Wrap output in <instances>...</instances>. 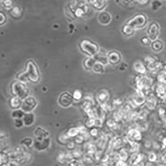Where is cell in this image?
I'll list each match as a JSON object with an SVG mask.
<instances>
[{
    "label": "cell",
    "mask_w": 166,
    "mask_h": 166,
    "mask_svg": "<svg viewBox=\"0 0 166 166\" xmlns=\"http://www.w3.org/2000/svg\"><path fill=\"white\" fill-rule=\"evenodd\" d=\"M17 78L23 81L29 79L31 81L35 83L38 82L40 79V75L37 67L34 63L33 61H29L27 64L26 71L18 75Z\"/></svg>",
    "instance_id": "obj_1"
},
{
    "label": "cell",
    "mask_w": 166,
    "mask_h": 166,
    "mask_svg": "<svg viewBox=\"0 0 166 166\" xmlns=\"http://www.w3.org/2000/svg\"><path fill=\"white\" fill-rule=\"evenodd\" d=\"M11 90L13 94L20 98L26 97L28 94L27 86L24 83L19 81L13 82L11 86Z\"/></svg>",
    "instance_id": "obj_2"
},
{
    "label": "cell",
    "mask_w": 166,
    "mask_h": 166,
    "mask_svg": "<svg viewBox=\"0 0 166 166\" xmlns=\"http://www.w3.org/2000/svg\"><path fill=\"white\" fill-rule=\"evenodd\" d=\"M81 50L86 54L94 55L97 53L99 48L97 44L90 42L89 40H84L80 44Z\"/></svg>",
    "instance_id": "obj_3"
},
{
    "label": "cell",
    "mask_w": 166,
    "mask_h": 166,
    "mask_svg": "<svg viewBox=\"0 0 166 166\" xmlns=\"http://www.w3.org/2000/svg\"><path fill=\"white\" fill-rule=\"evenodd\" d=\"M36 105V102L34 98L28 97L23 101L22 104V109L26 112H30L34 108Z\"/></svg>",
    "instance_id": "obj_4"
},
{
    "label": "cell",
    "mask_w": 166,
    "mask_h": 166,
    "mask_svg": "<svg viewBox=\"0 0 166 166\" xmlns=\"http://www.w3.org/2000/svg\"><path fill=\"white\" fill-rule=\"evenodd\" d=\"M146 17L145 15H137L133 19H131L130 23H128V25L131 26L135 28H139L144 27V26L146 24Z\"/></svg>",
    "instance_id": "obj_5"
},
{
    "label": "cell",
    "mask_w": 166,
    "mask_h": 166,
    "mask_svg": "<svg viewBox=\"0 0 166 166\" xmlns=\"http://www.w3.org/2000/svg\"><path fill=\"white\" fill-rule=\"evenodd\" d=\"M73 97L67 92L62 94L58 100L59 104L64 107H69L73 103Z\"/></svg>",
    "instance_id": "obj_6"
},
{
    "label": "cell",
    "mask_w": 166,
    "mask_h": 166,
    "mask_svg": "<svg viewBox=\"0 0 166 166\" xmlns=\"http://www.w3.org/2000/svg\"><path fill=\"white\" fill-rule=\"evenodd\" d=\"M158 25L156 23H153L149 27L148 30V33L149 38L152 40H155L157 37L158 36L159 34Z\"/></svg>",
    "instance_id": "obj_7"
},
{
    "label": "cell",
    "mask_w": 166,
    "mask_h": 166,
    "mask_svg": "<svg viewBox=\"0 0 166 166\" xmlns=\"http://www.w3.org/2000/svg\"><path fill=\"white\" fill-rule=\"evenodd\" d=\"M109 61L112 64L118 63L121 59L120 55L117 52H111L109 55Z\"/></svg>",
    "instance_id": "obj_8"
},
{
    "label": "cell",
    "mask_w": 166,
    "mask_h": 166,
    "mask_svg": "<svg viewBox=\"0 0 166 166\" xmlns=\"http://www.w3.org/2000/svg\"><path fill=\"white\" fill-rule=\"evenodd\" d=\"M34 121V115L33 113H27L23 117V122L26 126H30Z\"/></svg>",
    "instance_id": "obj_9"
},
{
    "label": "cell",
    "mask_w": 166,
    "mask_h": 166,
    "mask_svg": "<svg viewBox=\"0 0 166 166\" xmlns=\"http://www.w3.org/2000/svg\"><path fill=\"white\" fill-rule=\"evenodd\" d=\"M110 15L107 12H103L102 13H100L99 16L100 22L103 24H108L110 21Z\"/></svg>",
    "instance_id": "obj_10"
},
{
    "label": "cell",
    "mask_w": 166,
    "mask_h": 166,
    "mask_svg": "<svg viewBox=\"0 0 166 166\" xmlns=\"http://www.w3.org/2000/svg\"><path fill=\"white\" fill-rule=\"evenodd\" d=\"M122 32L124 35L130 36L134 33V28L129 25H125L122 28Z\"/></svg>",
    "instance_id": "obj_11"
},
{
    "label": "cell",
    "mask_w": 166,
    "mask_h": 166,
    "mask_svg": "<svg viewBox=\"0 0 166 166\" xmlns=\"http://www.w3.org/2000/svg\"><path fill=\"white\" fill-rule=\"evenodd\" d=\"M22 104L21 99L18 97H15L12 98L11 101V105L12 107L14 108H17L19 107V106Z\"/></svg>",
    "instance_id": "obj_12"
},
{
    "label": "cell",
    "mask_w": 166,
    "mask_h": 166,
    "mask_svg": "<svg viewBox=\"0 0 166 166\" xmlns=\"http://www.w3.org/2000/svg\"><path fill=\"white\" fill-rule=\"evenodd\" d=\"M152 48L153 50H154L156 52H159L162 49L163 45L162 42L159 41V40H157L153 42L152 44Z\"/></svg>",
    "instance_id": "obj_13"
},
{
    "label": "cell",
    "mask_w": 166,
    "mask_h": 166,
    "mask_svg": "<svg viewBox=\"0 0 166 166\" xmlns=\"http://www.w3.org/2000/svg\"><path fill=\"white\" fill-rule=\"evenodd\" d=\"M95 64V63L94 60L92 59V58H87L84 62V65L86 69H87L93 68Z\"/></svg>",
    "instance_id": "obj_14"
},
{
    "label": "cell",
    "mask_w": 166,
    "mask_h": 166,
    "mask_svg": "<svg viewBox=\"0 0 166 166\" xmlns=\"http://www.w3.org/2000/svg\"><path fill=\"white\" fill-rule=\"evenodd\" d=\"M92 3L93 5V6L97 8L98 9H101L103 7H105V1H92Z\"/></svg>",
    "instance_id": "obj_15"
},
{
    "label": "cell",
    "mask_w": 166,
    "mask_h": 166,
    "mask_svg": "<svg viewBox=\"0 0 166 166\" xmlns=\"http://www.w3.org/2000/svg\"><path fill=\"white\" fill-rule=\"evenodd\" d=\"M24 113L23 111L20 110H15L13 111V113H12V116L14 118L17 119H21L22 117H24Z\"/></svg>",
    "instance_id": "obj_16"
},
{
    "label": "cell",
    "mask_w": 166,
    "mask_h": 166,
    "mask_svg": "<svg viewBox=\"0 0 166 166\" xmlns=\"http://www.w3.org/2000/svg\"><path fill=\"white\" fill-rule=\"evenodd\" d=\"M93 69V71L96 73H100L103 70V67H102V65H101L100 63H95Z\"/></svg>",
    "instance_id": "obj_17"
},
{
    "label": "cell",
    "mask_w": 166,
    "mask_h": 166,
    "mask_svg": "<svg viewBox=\"0 0 166 166\" xmlns=\"http://www.w3.org/2000/svg\"><path fill=\"white\" fill-rule=\"evenodd\" d=\"M98 60L99 61V63H107V58L106 57L103 55H98L97 56Z\"/></svg>",
    "instance_id": "obj_18"
},
{
    "label": "cell",
    "mask_w": 166,
    "mask_h": 166,
    "mask_svg": "<svg viewBox=\"0 0 166 166\" xmlns=\"http://www.w3.org/2000/svg\"><path fill=\"white\" fill-rule=\"evenodd\" d=\"M11 13L12 15H20L21 13V10L19 9V8L17 7H15V8H13V10L11 11Z\"/></svg>",
    "instance_id": "obj_19"
},
{
    "label": "cell",
    "mask_w": 166,
    "mask_h": 166,
    "mask_svg": "<svg viewBox=\"0 0 166 166\" xmlns=\"http://www.w3.org/2000/svg\"><path fill=\"white\" fill-rule=\"evenodd\" d=\"M23 121L21 119H16L15 120V125L16 127H17L18 128L21 127L23 126Z\"/></svg>",
    "instance_id": "obj_20"
},
{
    "label": "cell",
    "mask_w": 166,
    "mask_h": 166,
    "mask_svg": "<svg viewBox=\"0 0 166 166\" xmlns=\"http://www.w3.org/2000/svg\"><path fill=\"white\" fill-rule=\"evenodd\" d=\"M78 132V131L77 130V129H75V128H73V129H71L69 130V136H75V135H77V133Z\"/></svg>",
    "instance_id": "obj_21"
},
{
    "label": "cell",
    "mask_w": 166,
    "mask_h": 166,
    "mask_svg": "<svg viewBox=\"0 0 166 166\" xmlns=\"http://www.w3.org/2000/svg\"><path fill=\"white\" fill-rule=\"evenodd\" d=\"M141 43L145 46L149 45L150 44V40L147 38L144 37L141 39Z\"/></svg>",
    "instance_id": "obj_22"
},
{
    "label": "cell",
    "mask_w": 166,
    "mask_h": 166,
    "mask_svg": "<svg viewBox=\"0 0 166 166\" xmlns=\"http://www.w3.org/2000/svg\"><path fill=\"white\" fill-rule=\"evenodd\" d=\"M73 97L77 100L80 99L81 97V94L78 91H76L73 94Z\"/></svg>",
    "instance_id": "obj_23"
}]
</instances>
